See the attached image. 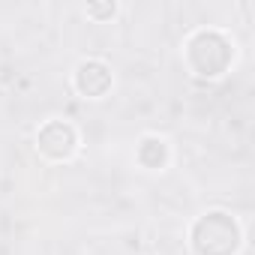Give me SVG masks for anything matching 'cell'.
Masks as SVG:
<instances>
[{
	"label": "cell",
	"instance_id": "5",
	"mask_svg": "<svg viewBox=\"0 0 255 255\" xmlns=\"http://www.w3.org/2000/svg\"><path fill=\"white\" fill-rule=\"evenodd\" d=\"M138 162H141L147 171H159V168L168 162V141L159 138V135H147V138L138 144Z\"/></svg>",
	"mask_w": 255,
	"mask_h": 255
},
{
	"label": "cell",
	"instance_id": "3",
	"mask_svg": "<svg viewBox=\"0 0 255 255\" xmlns=\"http://www.w3.org/2000/svg\"><path fill=\"white\" fill-rule=\"evenodd\" d=\"M36 150L48 162H69L78 153V129L69 120H48L36 132Z\"/></svg>",
	"mask_w": 255,
	"mask_h": 255
},
{
	"label": "cell",
	"instance_id": "2",
	"mask_svg": "<svg viewBox=\"0 0 255 255\" xmlns=\"http://www.w3.org/2000/svg\"><path fill=\"white\" fill-rule=\"evenodd\" d=\"M186 60L198 78H219L231 60V45L213 30H198L186 42Z\"/></svg>",
	"mask_w": 255,
	"mask_h": 255
},
{
	"label": "cell",
	"instance_id": "4",
	"mask_svg": "<svg viewBox=\"0 0 255 255\" xmlns=\"http://www.w3.org/2000/svg\"><path fill=\"white\" fill-rule=\"evenodd\" d=\"M72 81L84 99H102L111 87V69L102 60H81Z\"/></svg>",
	"mask_w": 255,
	"mask_h": 255
},
{
	"label": "cell",
	"instance_id": "1",
	"mask_svg": "<svg viewBox=\"0 0 255 255\" xmlns=\"http://www.w3.org/2000/svg\"><path fill=\"white\" fill-rule=\"evenodd\" d=\"M240 240L243 234H240L237 219L222 210H210L192 225L195 255H234L240 249Z\"/></svg>",
	"mask_w": 255,
	"mask_h": 255
}]
</instances>
